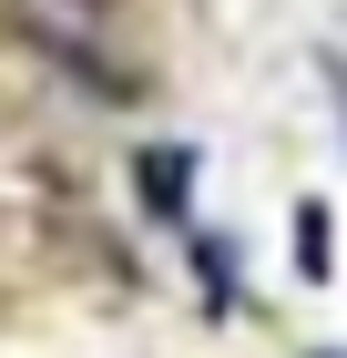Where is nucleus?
Returning <instances> with one entry per match:
<instances>
[{
	"instance_id": "obj_1",
	"label": "nucleus",
	"mask_w": 347,
	"mask_h": 358,
	"mask_svg": "<svg viewBox=\"0 0 347 358\" xmlns=\"http://www.w3.org/2000/svg\"><path fill=\"white\" fill-rule=\"evenodd\" d=\"M143 194L174 215V205H184V154H154V164H143Z\"/></svg>"
}]
</instances>
